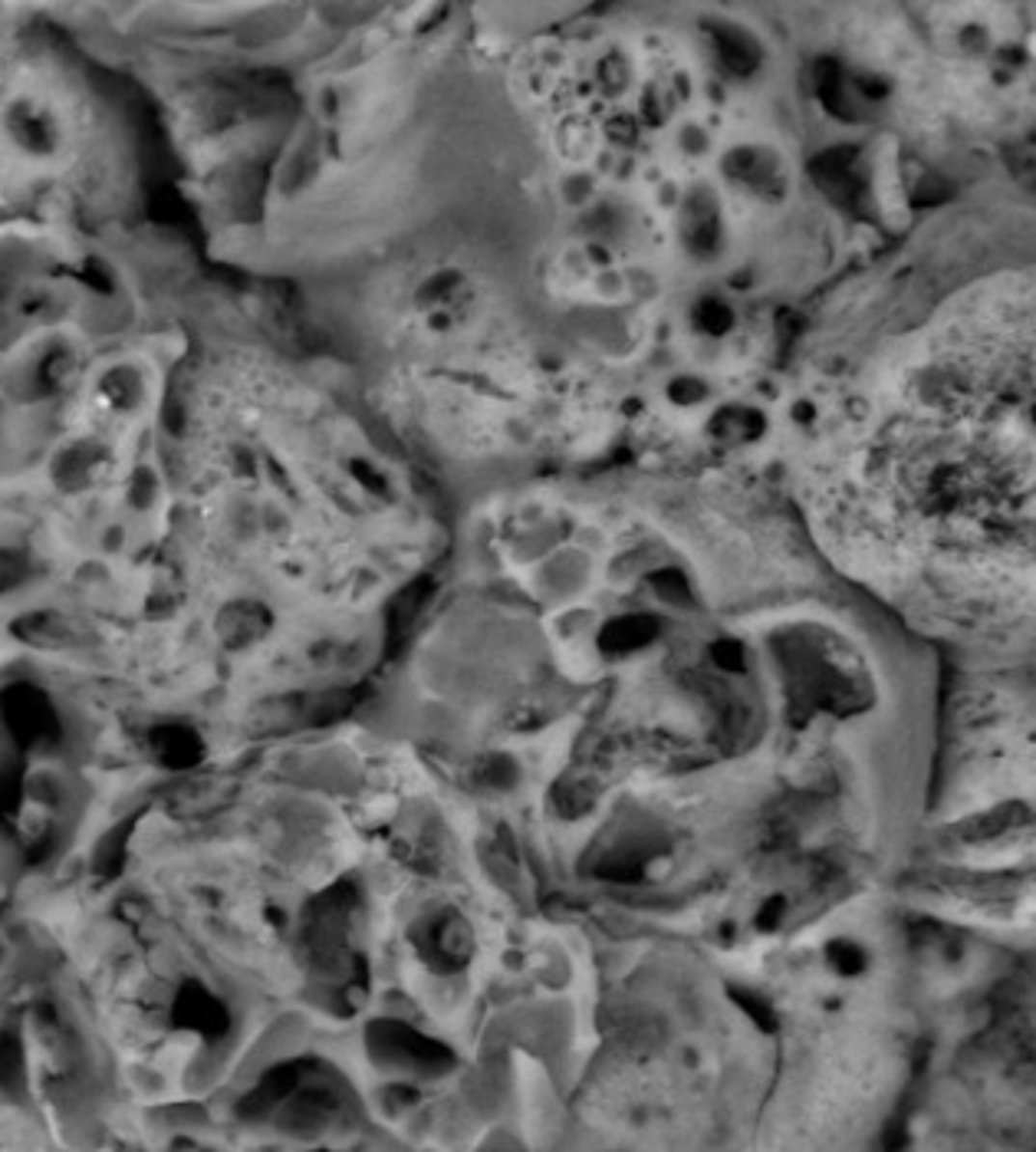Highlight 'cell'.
<instances>
[{
    "label": "cell",
    "mask_w": 1036,
    "mask_h": 1152,
    "mask_svg": "<svg viewBox=\"0 0 1036 1152\" xmlns=\"http://www.w3.org/2000/svg\"><path fill=\"white\" fill-rule=\"evenodd\" d=\"M655 636H658V619L655 616L639 613V616H622V619L609 622L599 636V645L613 655H629V652L645 649Z\"/></svg>",
    "instance_id": "obj_1"
},
{
    "label": "cell",
    "mask_w": 1036,
    "mask_h": 1152,
    "mask_svg": "<svg viewBox=\"0 0 1036 1152\" xmlns=\"http://www.w3.org/2000/svg\"><path fill=\"white\" fill-rule=\"evenodd\" d=\"M711 37H714V50H718V60L724 63V69H730L734 76H747V73H753V69L760 67V50H757V43H753V40L747 37L744 30H737V27H721V23H714V27H711Z\"/></svg>",
    "instance_id": "obj_2"
},
{
    "label": "cell",
    "mask_w": 1036,
    "mask_h": 1152,
    "mask_svg": "<svg viewBox=\"0 0 1036 1152\" xmlns=\"http://www.w3.org/2000/svg\"><path fill=\"white\" fill-rule=\"evenodd\" d=\"M813 175L836 202H853L859 195V181L853 178V149H832L819 155L813 162Z\"/></svg>",
    "instance_id": "obj_3"
},
{
    "label": "cell",
    "mask_w": 1036,
    "mask_h": 1152,
    "mask_svg": "<svg viewBox=\"0 0 1036 1152\" xmlns=\"http://www.w3.org/2000/svg\"><path fill=\"white\" fill-rule=\"evenodd\" d=\"M7 902H11V860L0 846V1001H4L7 965H11V935H7Z\"/></svg>",
    "instance_id": "obj_4"
},
{
    "label": "cell",
    "mask_w": 1036,
    "mask_h": 1152,
    "mask_svg": "<svg viewBox=\"0 0 1036 1152\" xmlns=\"http://www.w3.org/2000/svg\"><path fill=\"white\" fill-rule=\"evenodd\" d=\"M813 86L819 93V99L826 102L832 112H842L839 109V96H842V69L836 60H819L816 69H813Z\"/></svg>",
    "instance_id": "obj_5"
},
{
    "label": "cell",
    "mask_w": 1036,
    "mask_h": 1152,
    "mask_svg": "<svg viewBox=\"0 0 1036 1152\" xmlns=\"http://www.w3.org/2000/svg\"><path fill=\"white\" fill-rule=\"evenodd\" d=\"M760 428H764V422H760L753 412H727L718 419L714 435L727 438V442H747V438H757Z\"/></svg>",
    "instance_id": "obj_6"
},
{
    "label": "cell",
    "mask_w": 1036,
    "mask_h": 1152,
    "mask_svg": "<svg viewBox=\"0 0 1036 1152\" xmlns=\"http://www.w3.org/2000/svg\"><path fill=\"white\" fill-rule=\"evenodd\" d=\"M652 587H655V593L662 596L665 603H671V606H685V603H691V590H688L685 576H681L678 570H662V573H655V576H652Z\"/></svg>",
    "instance_id": "obj_7"
},
{
    "label": "cell",
    "mask_w": 1036,
    "mask_h": 1152,
    "mask_svg": "<svg viewBox=\"0 0 1036 1152\" xmlns=\"http://www.w3.org/2000/svg\"><path fill=\"white\" fill-rule=\"evenodd\" d=\"M830 962L836 968H842L846 974H856V972H862L865 955L853 946V942H832V946H830Z\"/></svg>",
    "instance_id": "obj_8"
},
{
    "label": "cell",
    "mask_w": 1036,
    "mask_h": 1152,
    "mask_svg": "<svg viewBox=\"0 0 1036 1152\" xmlns=\"http://www.w3.org/2000/svg\"><path fill=\"white\" fill-rule=\"evenodd\" d=\"M734 1001L741 1004L744 1011L750 1014V1018L760 1024V1028H767V1030H770V1028H774V1024H777V1021H774V1014H770V1007H767L764 1001H760L757 995H750V991H734Z\"/></svg>",
    "instance_id": "obj_9"
},
{
    "label": "cell",
    "mask_w": 1036,
    "mask_h": 1152,
    "mask_svg": "<svg viewBox=\"0 0 1036 1152\" xmlns=\"http://www.w3.org/2000/svg\"><path fill=\"white\" fill-rule=\"evenodd\" d=\"M711 655H714V662H718L721 669H727V672H734V669H741L744 666V659H741V645L737 643H730V639H724V643H714V649H711Z\"/></svg>",
    "instance_id": "obj_10"
},
{
    "label": "cell",
    "mask_w": 1036,
    "mask_h": 1152,
    "mask_svg": "<svg viewBox=\"0 0 1036 1152\" xmlns=\"http://www.w3.org/2000/svg\"><path fill=\"white\" fill-rule=\"evenodd\" d=\"M783 909H786V899H783V895H774V899H770L767 906L760 909L757 925H760V929H777V922H780Z\"/></svg>",
    "instance_id": "obj_11"
},
{
    "label": "cell",
    "mask_w": 1036,
    "mask_h": 1152,
    "mask_svg": "<svg viewBox=\"0 0 1036 1152\" xmlns=\"http://www.w3.org/2000/svg\"><path fill=\"white\" fill-rule=\"evenodd\" d=\"M701 323L708 326L711 333H721L730 323V316H727V310H721V307H704L701 310Z\"/></svg>",
    "instance_id": "obj_12"
}]
</instances>
